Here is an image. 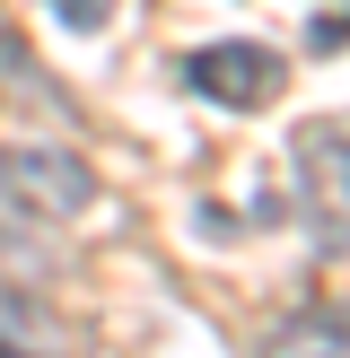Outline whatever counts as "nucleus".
<instances>
[{"mask_svg":"<svg viewBox=\"0 0 350 358\" xmlns=\"http://www.w3.org/2000/svg\"><path fill=\"white\" fill-rule=\"evenodd\" d=\"M52 17H62L70 35H105V17H114V0H44Z\"/></svg>","mask_w":350,"mask_h":358,"instance_id":"nucleus-6","label":"nucleus"},{"mask_svg":"<svg viewBox=\"0 0 350 358\" xmlns=\"http://www.w3.org/2000/svg\"><path fill=\"white\" fill-rule=\"evenodd\" d=\"M0 358H62V324L18 289H0Z\"/></svg>","mask_w":350,"mask_h":358,"instance_id":"nucleus-5","label":"nucleus"},{"mask_svg":"<svg viewBox=\"0 0 350 358\" xmlns=\"http://www.w3.org/2000/svg\"><path fill=\"white\" fill-rule=\"evenodd\" d=\"M262 358H350V306H307V315H289Z\"/></svg>","mask_w":350,"mask_h":358,"instance_id":"nucleus-4","label":"nucleus"},{"mask_svg":"<svg viewBox=\"0 0 350 358\" xmlns=\"http://www.w3.org/2000/svg\"><path fill=\"white\" fill-rule=\"evenodd\" d=\"M307 44H315V52H342V44H350V0H342L332 17H315V27H307Z\"/></svg>","mask_w":350,"mask_h":358,"instance_id":"nucleus-7","label":"nucleus"},{"mask_svg":"<svg viewBox=\"0 0 350 358\" xmlns=\"http://www.w3.org/2000/svg\"><path fill=\"white\" fill-rule=\"evenodd\" d=\"M298 210L324 254H350V131H298Z\"/></svg>","mask_w":350,"mask_h":358,"instance_id":"nucleus-2","label":"nucleus"},{"mask_svg":"<svg viewBox=\"0 0 350 358\" xmlns=\"http://www.w3.org/2000/svg\"><path fill=\"white\" fill-rule=\"evenodd\" d=\"M0 201L27 210V219H79V210H97V166H88L79 149L9 140V149H0Z\"/></svg>","mask_w":350,"mask_h":358,"instance_id":"nucleus-1","label":"nucleus"},{"mask_svg":"<svg viewBox=\"0 0 350 358\" xmlns=\"http://www.w3.org/2000/svg\"><path fill=\"white\" fill-rule=\"evenodd\" d=\"M184 79L202 87L210 105H237V114H254V105H272L280 96V52L272 44H202V52H184Z\"/></svg>","mask_w":350,"mask_h":358,"instance_id":"nucleus-3","label":"nucleus"}]
</instances>
